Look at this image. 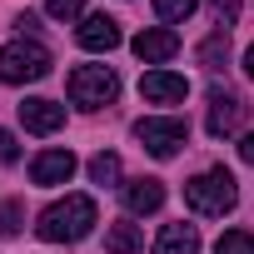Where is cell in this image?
Here are the masks:
<instances>
[{
	"instance_id": "15",
	"label": "cell",
	"mask_w": 254,
	"mask_h": 254,
	"mask_svg": "<svg viewBox=\"0 0 254 254\" xmlns=\"http://www.w3.org/2000/svg\"><path fill=\"white\" fill-rule=\"evenodd\" d=\"M105 249H110V254H135V249H140V229H135V224H110Z\"/></svg>"
},
{
	"instance_id": "12",
	"label": "cell",
	"mask_w": 254,
	"mask_h": 254,
	"mask_svg": "<svg viewBox=\"0 0 254 254\" xmlns=\"http://www.w3.org/2000/svg\"><path fill=\"white\" fill-rule=\"evenodd\" d=\"M130 50H135L145 65H160V60H170V55L180 50V35H175V30H140Z\"/></svg>"
},
{
	"instance_id": "3",
	"label": "cell",
	"mask_w": 254,
	"mask_h": 254,
	"mask_svg": "<svg viewBox=\"0 0 254 254\" xmlns=\"http://www.w3.org/2000/svg\"><path fill=\"white\" fill-rule=\"evenodd\" d=\"M50 75V50L35 40H10L0 50V80L5 85H35Z\"/></svg>"
},
{
	"instance_id": "22",
	"label": "cell",
	"mask_w": 254,
	"mask_h": 254,
	"mask_svg": "<svg viewBox=\"0 0 254 254\" xmlns=\"http://www.w3.org/2000/svg\"><path fill=\"white\" fill-rule=\"evenodd\" d=\"M20 160V145H15V135L10 130H0V165H15Z\"/></svg>"
},
{
	"instance_id": "14",
	"label": "cell",
	"mask_w": 254,
	"mask_h": 254,
	"mask_svg": "<svg viewBox=\"0 0 254 254\" xmlns=\"http://www.w3.org/2000/svg\"><path fill=\"white\" fill-rule=\"evenodd\" d=\"M224 60H229V30H214V35L199 45V65H204V70H224Z\"/></svg>"
},
{
	"instance_id": "18",
	"label": "cell",
	"mask_w": 254,
	"mask_h": 254,
	"mask_svg": "<svg viewBox=\"0 0 254 254\" xmlns=\"http://www.w3.org/2000/svg\"><path fill=\"white\" fill-rule=\"evenodd\" d=\"M194 5H199V0H155V15L170 20V25H180V20L194 15Z\"/></svg>"
},
{
	"instance_id": "7",
	"label": "cell",
	"mask_w": 254,
	"mask_h": 254,
	"mask_svg": "<svg viewBox=\"0 0 254 254\" xmlns=\"http://www.w3.org/2000/svg\"><path fill=\"white\" fill-rule=\"evenodd\" d=\"M140 95H145L150 105H180V100L190 95V80L175 75V70H150V75L140 80Z\"/></svg>"
},
{
	"instance_id": "13",
	"label": "cell",
	"mask_w": 254,
	"mask_h": 254,
	"mask_svg": "<svg viewBox=\"0 0 254 254\" xmlns=\"http://www.w3.org/2000/svg\"><path fill=\"white\" fill-rule=\"evenodd\" d=\"M155 254H199V229L194 224H165L160 239H155Z\"/></svg>"
},
{
	"instance_id": "11",
	"label": "cell",
	"mask_w": 254,
	"mask_h": 254,
	"mask_svg": "<svg viewBox=\"0 0 254 254\" xmlns=\"http://www.w3.org/2000/svg\"><path fill=\"white\" fill-rule=\"evenodd\" d=\"M120 194H125V209H130V214H155V209L165 204V185H160V180H150V175L130 180Z\"/></svg>"
},
{
	"instance_id": "9",
	"label": "cell",
	"mask_w": 254,
	"mask_h": 254,
	"mask_svg": "<svg viewBox=\"0 0 254 254\" xmlns=\"http://www.w3.org/2000/svg\"><path fill=\"white\" fill-rule=\"evenodd\" d=\"M20 125L30 135H55L65 125V105H55V100H25L20 105Z\"/></svg>"
},
{
	"instance_id": "21",
	"label": "cell",
	"mask_w": 254,
	"mask_h": 254,
	"mask_svg": "<svg viewBox=\"0 0 254 254\" xmlns=\"http://www.w3.org/2000/svg\"><path fill=\"white\" fill-rule=\"evenodd\" d=\"M45 10H50L55 20H75V15L85 10V0H45Z\"/></svg>"
},
{
	"instance_id": "8",
	"label": "cell",
	"mask_w": 254,
	"mask_h": 254,
	"mask_svg": "<svg viewBox=\"0 0 254 254\" xmlns=\"http://www.w3.org/2000/svg\"><path fill=\"white\" fill-rule=\"evenodd\" d=\"M75 175V155L70 150H45V155H35V165H30V180L40 185V190H55V185H65Z\"/></svg>"
},
{
	"instance_id": "16",
	"label": "cell",
	"mask_w": 254,
	"mask_h": 254,
	"mask_svg": "<svg viewBox=\"0 0 254 254\" xmlns=\"http://www.w3.org/2000/svg\"><path fill=\"white\" fill-rule=\"evenodd\" d=\"M90 180H95V185H115V180H120V155L100 150V155L90 160Z\"/></svg>"
},
{
	"instance_id": "20",
	"label": "cell",
	"mask_w": 254,
	"mask_h": 254,
	"mask_svg": "<svg viewBox=\"0 0 254 254\" xmlns=\"http://www.w3.org/2000/svg\"><path fill=\"white\" fill-rule=\"evenodd\" d=\"M209 15L219 20V30H229L239 20V0H209Z\"/></svg>"
},
{
	"instance_id": "19",
	"label": "cell",
	"mask_w": 254,
	"mask_h": 254,
	"mask_svg": "<svg viewBox=\"0 0 254 254\" xmlns=\"http://www.w3.org/2000/svg\"><path fill=\"white\" fill-rule=\"evenodd\" d=\"M15 234H20V204L5 199L0 204V239H15Z\"/></svg>"
},
{
	"instance_id": "24",
	"label": "cell",
	"mask_w": 254,
	"mask_h": 254,
	"mask_svg": "<svg viewBox=\"0 0 254 254\" xmlns=\"http://www.w3.org/2000/svg\"><path fill=\"white\" fill-rule=\"evenodd\" d=\"M244 70H249V80H254V45L244 50Z\"/></svg>"
},
{
	"instance_id": "1",
	"label": "cell",
	"mask_w": 254,
	"mask_h": 254,
	"mask_svg": "<svg viewBox=\"0 0 254 254\" xmlns=\"http://www.w3.org/2000/svg\"><path fill=\"white\" fill-rule=\"evenodd\" d=\"M100 224V214H95V199L90 194H65V199H55V204H45L40 209V239H50V244H75V239H85L90 229Z\"/></svg>"
},
{
	"instance_id": "6",
	"label": "cell",
	"mask_w": 254,
	"mask_h": 254,
	"mask_svg": "<svg viewBox=\"0 0 254 254\" xmlns=\"http://www.w3.org/2000/svg\"><path fill=\"white\" fill-rule=\"evenodd\" d=\"M244 115H249V105L239 100V95H229V90H209V135L214 140H224V135H234L239 125H244Z\"/></svg>"
},
{
	"instance_id": "2",
	"label": "cell",
	"mask_w": 254,
	"mask_h": 254,
	"mask_svg": "<svg viewBox=\"0 0 254 254\" xmlns=\"http://www.w3.org/2000/svg\"><path fill=\"white\" fill-rule=\"evenodd\" d=\"M234 199H239V185H234V175L224 165H214V170H204V175H194L185 185V204L194 214H229Z\"/></svg>"
},
{
	"instance_id": "5",
	"label": "cell",
	"mask_w": 254,
	"mask_h": 254,
	"mask_svg": "<svg viewBox=\"0 0 254 254\" xmlns=\"http://www.w3.org/2000/svg\"><path fill=\"white\" fill-rule=\"evenodd\" d=\"M135 140H140L155 160H170V155H180V145L190 140V125H185L180 115H150V120L135 125Z\"/></svg>"
},
{
	"instance_id": "4",
	"label": "cell",
	"mask_w": 254,
	"mask_h": 254,
	"mask_svg": "<svg viewBox=\"0 0 254 254\" xmlns=\"http://www.w3.org/2000/svg\"><path fill=\"white\" fill-rule=\"evenodd\" d=\"M65 90H70L75 105L100 110V105H115V95H120V75H115L110 65H80V70H70Z\"/></svg>"
},
{
	"instance_id": "10",
	"label": "cell",
	"mask_w": 254,
	"mask_h": 254,
	"mask_svg": "<svg viewBox=\"0 0 254 254\" xmlns=\"http://www.w3.org/2000/svg\"><path fill=\"white\" fill-rule=\"evenodd\" d=\"M75 40H80L85 50H105V55H110V50L120 45V20H115V15H85V25L75 30Z\"/></svg>"
},
{
	"instance_id": "23",
	"label": "cell",
	"mask_w": 254,
	"mask_h": 254,
	"mask_svg": "<svg viewBox=\"0 0 254 254\" xmlns=\"http://www.w3.org/2000/svg\"><path fill=\"white\" fill-rule=\"evenodd\" d=\"M239 160H244V165H254V130L239 140Z\"/></svg>"
},
{
	"instance_id": "17",
	"label": "cell",
	"mask_w": 254,
	"mask_h": 254,
	"mask_svg": "<svg viewBox=\"0 0 254 254\" xmlns=\"http://www.w3.org/2000/svg\"><path fill=\"white\" fill-rule=\"evenodd\" d=\"M214 254H254V234L249 229H224L219 244H214Z\"/></svg>"
}]
</instances>
